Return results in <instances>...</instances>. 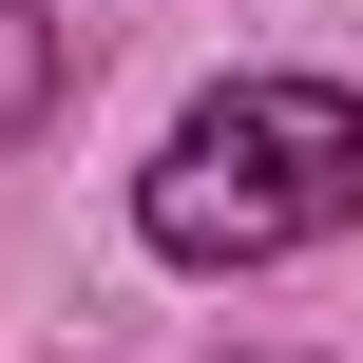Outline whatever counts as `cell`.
<instances>
[{
    "label": "cell",
    "mask_w": 363,
    "mask_h": 363,
    "mask_svg": "<svg viewBox=\"0 0 363 363\" xmlns=\"http://www.w3.org/2000/svg\"><path fill=\"white\" fill-rule=\"evenodd\" d=\"M134 230L172 268H287V249L363 230V96L345 77H230V96H191L172 153L134 172Z\"/></svg>",
    "instance_id": "obj_1"
},
{
    "label": "cell",
    "mask_w": 363,
    "mask_h": 363,
    "mask_svg": "<svg viewBox=\"0 0 363 363\" xmlns=\"http://www.w3.org/2000/svg\"><path fill=\"white\" fill-rule=\"evenodd\" d=\"M57 96H77V38H57L38 0H0V153H19V134H38Z\"/></svg>",
    "instance_id": "obj_2"
}]
</instances>
